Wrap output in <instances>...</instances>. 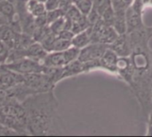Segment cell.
I'll list each match as a JSON object with an SVG mask.
<instances>
[{
	"instance_id": "obj_1",
	"label": "cell",
	"mask_w": 152,
	"mask_h": 137,
	"mask_svg": "<svg viewBox=\"0 0 152 137\" xmlns=\"http://www.w3.org/2000/svg\"><path fill=\"white\" fill-rule=\"evenodd\" d=\"M28 119L29 136H60L61 118L58 101L53 91L37 93L28 96L22 103Z\"/></svg>"
},
{
	"instance_id": "obj_2",
	"label": "cell",
	"mask_w": 152,
	"mask_h": 137,
	"mask_svg": "<svg viewBox=\"0 0 152 137\" xmlns=\"http://www.w3.org/2000/svg\"><path fill=\"white\" fill-rule=\"evenodd\" d=\"M0 124L19 136H29L26 111L21 103L11 99L0 106Z\"/></svg>"
},
{
	"instance_id": "obj_3",
	"label": "cell",
	"mask_w": 152,
	"mask_h": 137,
	"mask_svg": "<svg viewBox=\"0 0 152 137\" xmlns=\"http://www.w3.org/2000/svg\"><path fill=\"white\" fill-rule=\"evenodd\" d=\"M79 52L80 49L75 46H70L61 52H50L43 60L42 64L45 67L63 68L67 64L77 60Z\"/></svg>"
},
{
	"instance_id": "obj_4",
	"label": "cell",
	"mask_w": 152,
	"mask_h": 137,
	"mask_svg": "<svg viewBox=\"0 0 152 137\" xmlns=\"http://www.w3.org/2000/svg\"><path fill=\"white\" fill-rule=\"evenodd\" d=\"M8 70L16 72L20 75H28V74H33V73H41L44 70L45 66L42 64V62L24 57L11 62H7L4 64Z\"/></svg>"
},
{
	"instance_id": "obj_5",
	"label": "cell",
	"mask_w": 152,
	"mask_h": 137,
	"mask_svg": "<svg viewBox=\"0 0 152 137\" xmlns=\"http://www.w3.org/2000/svg\"><path fill=\"white\" fill-rule=\"evenodd\" d=\"M107 48L108 45L100 42H92L84 48L80 49L77 60L81 62L100 60Z\"/></svg>"
},
{
	"instance_id": "obj_6",
	"label": "cell",
	"mask_w": 152,
	"mask_h": 137,
	"mask_svg": "<svg viewBox=\"0 0 152 137\" xmlns=\"http://www.w3.org/2000/svg\"><path fill=\"white\" fill-rule=\"evenodd\" d=\"M23 50H24L25 57L38 61L40 62H43V60L48 53V52L43 47V45L39 42H37V41H34Z\"/></svg>"
},
{
	"instance_id": "obj_7",
	"label": "cell",
	"mask_w": 152,
	"mask_h": 137,
	"mask_svg": "<svg viewBox=\"0 0 152 137\" xmlns=\"http://www.w3.org/2000/svg\"><path fill=\"white\" fill-rule=\"evenodd\" d=\"M118 58V53L113 49H110L108 47L100 59V65L102 68L110 72H117L116 63H117Z\"/></svg>"
},
{
	"instance_id": "obj_8",
	"label": "cell",
	"mask_w": 152,
	"mask_h": 137,
	"mask_svg": "<svg viewBox=\"0 0 152 137\" xmlns=\"http://www.w3.org/2000/svg\"><path fill=\"white\" fill-rule=\"evenodd\" d=\"M0 15L4 19L7 24L15 21L14 18L17 16V12L12 1L0 0Z\"/></svg>"
},
{
	"instance_id": "obj_9",
	"label": "cell",
	"mask_w": 152,
	"mask_h": 137,
	"mask_svg": "<svg viewBox=\"0 0 152 137\" xmlns=\"http://www.w3.org/2000/svg\"><path fill=\"white\" fill-rule=\"evenodd\" d=\"M92 43V27L90 26L88 29L75 34L73 38L71 39V44L73 46L82 49L87 45Z\"/></svg>"
},
{
	"instance_id": "obj_10",
	"label": "cell",
	"mask_w": 152,
	"mask_h": 137,
	"mask_svg": "<svg viewBox=\"0 0 152 137\" xmlns=\"http://www.w3.org/2000/svg\"><path fill=\"white\" fill-rule=\"evenodd\" d=\"M83 72H84L83 63L79 60H76L62 68L61 79H64V78H69V77H73V76L78 75L80 73H83Z\"/></svg>"
},
{
	"instance_id": "obj_11",
	"label": "cell",
	"mask_w": 152,
	"mask_h": 137,
	"mask_svg": "<svg viewBox=\"0 0 152 137\" xmlns=\"http://www.w3.org/2000/svg\"><path fill=\"white\" fill-rule=\"evenodd\" d=\"M26 9L34 17H38L46 13V9L44 2L39 0H26Z\"/></svg>"
},
{
	"instance_id": "obj_12",
	"label": "cell",
	"mask_w": 152,
	"mask_h": 137,
	"mask_svg": "<svg viewBox=\"0 0 152 137\" xmlns=\"http://www.w3.org/2000/svg\"><path fill=\"white\" fill-rule=\"evenodd\" d=\"M115 13V20L113 21L112 27L119 35H124L127 31V26L126 21V11Z\"/></svg>"
},
{
	"instance_id": "obj_13",
	"label": "cell",
	"mask_w": 152,
	"mask_h": 137,
	"mask_svg": "<svg viewBox=\"0 0 152 137\" xmlns=\"http://www.w3.org/2000/svg\"><path fill=\"white\" fill-rule=\"evenodd\" d=\"M131 63L134 68L139 70H143L148 68L149 60L143 53H137L133 54V57L131 58Z\"/></svg>"
},
{
	"instance_id": "obj_14",
	"label": "cell",
	"mask_w": 152,
	"mask_h": 137,
	"mask_svg": "<svg viewBox=\"0 0 152 137\" xmlns=\"http://www.w3.org/2000/svg\"><path fill=\"white\" fill-rule=\"evenodd\" d=\"M70 46H72L71 40H68V39L62 38V37L57 36L55 37V39L53 40V44H52L50 52H61V51H64V50L69 48Z\"/></svg>"
},
{
	"instance_id": "obj_15",
	"label": "cell",
	"mask_w": 152,
	"mask_h": 137,
	"mask_svg": "<svg viewBox=\"0 0 152 137\" xmlns=\"http://www.w3.org/2000/svg\"><path fill=\"white\" fill-rule=\"evenodd\" d=\"M48 27L53 35L59 36L64 29H66V17H65V15L60 17L56 21L50 23L48 25Z\"/></svg>"
},
{
	"instance_id": "obj_16",
	"label": "cell",
	"mask_w": 152,
	"mask_h": 137,
	"mask_svg": "<svg viewBox=\"0 0 152 137\" xmlns=\"http://www.w3.org/2000/svg\"><path fill=\"white\" fill-rule=\"evenodd\" d=\"M132 68L131 59H129L126 56H119L118 58L117 63H116V70L119 73H127L130 71Z\"/></svg>"
},
{
	"instance_id": "obj_17",
	"label": "cell",
	"mask_w": 152,
	"mask_h": 137,
	"mask_svg": "<svg viewBox=\"0 0 152 137\" xmlns=\"http://www.w3.org/2000/svg\"><path fill=\"white\" fill-rule=\"evenodd\" d=\"M115 11L113 10V8L111 7V5L110 4L101 14V18L102 20V21L107 24V25H110L112 26L113 21L115 20Z\"/></svg>"
},
{
	"instance_id": "obj_18",
	"label": "cell",
	"mask_w": 152,
	"mask_h": 137,
	"mask_svg": "<svg viewBox=\"0 0 152 137\" xmlns=\"http://www.w3.org/2000/svg\"><path fill=\"white\" fill-rule=\"evenodd\" d=\"M77 9L80 11V12L86 16L89 14V12L93 10L94 8V3L93 0H82L78 2L77 4H75Z\"/></svg>"
},
{
	"instance_id": "obj_19",
	"label": "cell",
	"mask_w": 152,
	"mask_h": 137,
	"mask_svg": "<svg viewBox=\"0 0 152 137\" xmlns=\"http://www.w3.org/2000/svg\"><path fill=\"white\" fill-rule=\"evenodd\" d=\"M63 15H65V12L61 9H60V8L53 10V11L46 12V20H47L48 25L50 23H52L53 21H56L57 19H59L60 17L63 16Z\"/></svg>"
},
{
	"instance_id": "obj_20",
	"label": "cell",
	"mask_w": 152,
	"mask_h": 137,
	"mask_svg": "<svg viewBox=\"0 0 152 137\" xmlns=\"http://www.w3.org/2000/svg\"><path fill=\"white\" fill-rule=\"evenodd\" d=\"M10 49L6 46V45L0 40V66L4 65L6 62Z\"/></svg>"
},
{
	"instance_id": "obj_21",
	"label": "cell",
	"mask_w": 152,
	"mask_h": 137,
	"mask_svg": "<svg viewBox=\"0 0 152 137\" xmlns=\"http://www.w3.org/2000/svg\"><path fill=\"white\" fill-rule=\"evenodd\" d=\"M110 5L115 11V12H124L127 8L124 0H110Z\"/></svg>"
},
{
	"instance_id": "obj_22",
	"label": "cell",
	"mask_w": 152,
	"mask_h": 137,
	"mask_svg": "<svg viewBox=\"0 0 152 137\" xmlns=\"http://www.w3.org/2000/svg\"><path fill=\"white\" fill-rule=\"evenodd\" d=\"M11 99H13L10 96V94L8 92V89L0 86V106L5 103H7L8 101H10Z\"/></svg>"
},
{
	"instance_id": "obj_23",
	"label": "cell",
	"mask_w": 152,
	"mask_h": 137,
	"mask_svg": "<svg viewBox=\"0 0 152 137\" xmlns=\"http://www.w3.org/2000/svg\"><path fill=\"white\" fill-rule=\"evenodd\" d=\"M46 12L48 11H53L55 9L60 8V4H59V0H45L44 2Z\"/></svg>"
},
{
	"instance_id": "obj_24",
	"label": "cell",
	"mask_w": 152,
	"mask_h": 137,
	"mask_svg": "<svg viewBox=\"0 0 152 137\" xmlns=\"http://www.w3.org/2000/svg\"><path fill=\"white\" fill-rule=\"evenodd\" d=\"M19 136L16 132L12 129H9L0 124V136Z\"/></svg>"
},
{
	"instance_id": "obj_25",
	"label": "cell",
	"mask_w": 152,
	"mask_h": 137,
	"mask_svg": "<svg viewBox=\"0 0 152 137\" xmlns=\"http://www.w3.org/2000/svg\"><path fill=\"white\" fill-rule=\"evenodd\" d=\"M59 4L60 9H61L64 12H66L69 10V8L73 5L72 0H59Z\"/></svg>"
},
{
	"instance_id": "obj_26",
	"label": "cell",
	"mask_w": 152,
	"mask_h": 137,
	"mask_svg": "<svg viewBox=\"0 0 152 137\" xmlns=\"http://www.w3.org/2000/svg\"><path fill=\"white\" fill-rule=\"evenodd\" d=\"M149 136H152V113L150 117V120H149V129H148V134Z\"/></svg>"
},
{
	"instance_id": "obj_27",
	"label": "cell",
	"mask_w": 152,
	"mask_h": 137,
	"mask_svg": "<svg viewBox=\"0 0 152 137\" xmlns=\"http://www.w3.org/2000/svg\"><path fill=\"white\" fill-rule=\"evenodd\" d=\"M134 1V0H124V2H125V4H126V6H127V7H128V6H130L131 4H133Z\"/></svg>"
},
{
	"instance_id": "obj_28",
	"label": "cell",
	"mask_w": 152,
	"mask_h": 137,
	"mask_svg": "<svg viewBox=\"0 0 152 137\" xmlns=\"http://www.w3.org/2000/svg\"><path fill=\"white\" fill-rule=\"evenodd\" d=\"M80 1H82V0H72V2H73V4H77L78 2H80Z\"/></svg>"
},
{
	"instance_id": "obj_29",
	"label": "cell",
	"mask_w": 152,
	"mask_h": 137,
	"mask_svg": "<svg viewBox=\"0 0 152 137\" xmlns=\"http://www.w3.org/2000/svg\"><path fill=\"white\" fill-rule=\"evenodd\" d=\"M39 1H41V2H45V0H39Z\"/></svg>"
}]
</instances>
